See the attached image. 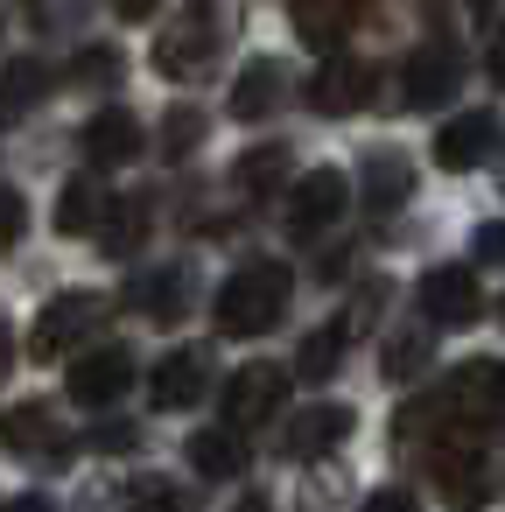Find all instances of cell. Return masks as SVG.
I'll return each mask as SVG.
<instances>
[{"label": "cell", "instance_id": "6da1fadb", "mask_svg": "<svg viewBox=\"0 0 505 512\" xmlns=\"http://www.w3.org/2000/svg\"><path fill=\"white\" fill-rule=\"evenodd\" d=\"M435 421H449V428H505V358H470L435 400H414L393 421V442H421Z\"/></svg>", "mask_w": 505, "mask_h": 512}, {"label": "cell", "instance_id": "7a4b0ae2", "mask_svg": "<svg viewBox=\"0 0 505 512\" xmlns=\"http://www.w3.org/2000/svg\"><path fill=\"white\" fill-rule=\"evenodd\" d=\"M239 36V0H190V8L155 36V71L162 78H211V64Z\"/></svg>", "mask_w": 505, "mask_h": 512}, {"label": "cell", "instance_id": "3957f363", "mask_svg": "<svg viewBox=\"0 0 505 512\" xmlns=\"http://www.w3.org/2000/svg\"><path fill=\"white\" fill-rule=\"evenodd\" d=\"M288 267L281 260H246L225 288H218V302H211V323L225 330V337H260V330H274L281 316H288Z\"/></svg>", "mask_w": 505, "mask_h": 512}, {"label": "cell", "instance_id": "277c9868", "mask_svg": "<svg viewBox=\"0 0 505 512\" xmlns=\"http://www.w3.org/2000/svg\"><path fill=\"white\" fill-rule=\"evenodd\" d=\"M99 323H106V295L64 288L57 302H43V316H36V330H29V351H36V358H71Z\"/></svg>", "mask_w": 505, "mask_h": 512}, {"label": "cell", "instance_id": "5b68a950", "mask_svg": "<svg viewBox=\"0 0 505 512\" xmlns=\"http://www.w3.org/2000/svg\"><path fill=\"white\" fill-rule=\"evenodd\" d=\"M0 442H8L15 456H50V463H64L78 442H71V428H64V414L57 407H43V400H22V407H8L0 414Z\"/></svg>", "mask_w": 505, "mask_h": 512}, {"label": "cell", "instance_id": "8992f818", "mask_svg": "<svg viewBox=\"0 0 505 512\" xmlns=\"http://www.w3.org/2000/svg\"><path fill=\"white\" fill-rule=\"evenodd\" d=\"M344 204H351L344 169H309V176L288 190V232H295V239H316V232H330V225L344 218Z\"/></svg>", "mask_w": 505, "mask_h": 512}, {"label": "cell", "instance_id": "52a82bcc", "mask_svg": "<svg viewBox=\"0 0 505 512\" xmlns=\"http://www.w3.org/2000/svg\"><path fill=\"white\" fill-rule=\"evenodd\" d=\"M281 400H288V372L267 365V358H253V365H239L232 386H225V421H232V428H260V421L281 414Z\"/></svg>", "mask_w": 505, "mask_h": 512}, {"label": "cell", "instance_id": "ba28073f", "mask_svg": "<svg viewBox=\"0 0 505 512\" xmlns=\"http://www.w3.org/2000/svg\"><path fill=\"white\" fill-rule=\"evenodd\" d=\"M421 316L435 330H470L484 316V295H477L470 267H428L421 274Z\"/></svg>", "mask_w": 505, "mask_h": 512}, {"label": "cell", "instance_id": "9c48e42d", "mask_svg": "<svg viewBox=\"0 0 505 512\" xmlns=\"http://www.w3.org/2000/svg\"><path fill=\"white\" fill-rule=\"evenodd\" d=\"M127 386H134V351L127 344H99V351L71 358V400L78 407H113Z\"/></svg>", "mask_w": 505, "mask_h": 512}, {"label": "cell", "instance_id": "30bf717a", "mask_svg": "<svg viewBox=\"0 0 505 512\" xmlns=\"http://www.w3.org/2000/svg\"><path fill=\"white\" fill-rule=\"evenodd\" d=\"M456 78H463L456 50H449V43H421V50L407 57V71H400V99H407L414 113H435V106L456 99Z\"/></svg>", "mask_w": 505, "mask_h": 512}, {"label": "cell", "instance_id": "8fae6325", "mask_svg": "<svg viewBox=\"0 0 505 512\" xmlns=\"http://www.w3.org/2000/svg\"><path fill=\"white\" fill-rule=\"evenodd\" d=\"M428 470H435V491H442L456 512H477V505H491V463H484L470 442H442V449L428 456Z\"/></svg>", "mask_w": 505, "mask_h": 512}, {"label": "cell", "instance_id": "7c38bea8", "mask_svg": "<svg viewBox=\"0 0 505 512\" xmlns=\"http://www.w3.org/2000/svg\"><path fill=\"white\" fill-rule=\"evenodd\" d=\"M204 386H211V351L183 344V351H169V358L155 365L148 400H155L162 414H176V407H197V400H204Z\"/></svg>", "mask_w": 505, "mask_h": 512}, {"label": "cell", "instance_id": "4fadbf2b", "mask_svg": "<svg viewBox=\"0 0 505 512\" xmlns=\"http://www.w3.org/2000/svg\"><path fill=\"white\" fill-rule=\"evenodd\" d=\"M365 99H372V64H358V57H330V64L309 78V106L330 113V120L358 113Z\"/></svg>", "mask_w": 505, "mask_h": 512}, {"label": "cell", "instance_id": "5bb4252c", "mask_svg": "<svg viewBox=\"0 0 505 512\" xmlns=\"http://www.w3.org/2000/svg\"><path fill=\"white\" fill-rule=\"evenodd\" d=\"M344 435H351V407L323 400V407H309V414H295V421H288L281 449H288L295 463H316V456H330V449H337Z\"/></svg>", "mask_w": 505, "mask_h": 512}, {"label": "cell", "instance_id": "9a60e30c", "mask_svg": "<svg viewBox=\"0 0 505 512\" xmlns=\"http://www.w3.org/2000/svg\"><path fill=\"white\" fill-rule=\"evenodd\" d=\"M491 148H498V120H491V113H456V120L435 134V162H442V169H477Z\"/></svg>", "mask_w": 505, "mask_h": 512}, {"label": "cell", "instance_id": "2e32d148", "mask_svg": "<svg viewBox=\"0 0 505 512\" xmlns=\"http://www.w3.org/2000/svg\"><path fill=\"white\" fill-rule=\"evenodd\" d=\"M141 148H148V141H141V120H134V113L113 106V113H92V120H85V155H92L99 169H120V162H134Z\"/></svg>", "mask_w": 505, "mask_h": 512}, {"label": "cell", "instance_id": "e0dca14e", "mask_svg": "<svg viewBox=\"0 0 505 512\" xmlns=\"http://www.w3.org/2000/svg\"><path fill=\"white\" fill-rule=\"evenodd\" d=\"M295 36L309 43V50H337L344 43V29L358 22V0H295Z\"/></svg>", "mask_w": 505, "mask_h": 512}, {"label": "cell", "instance_id": "ac0fdd59", "mask_svg": "<svg viewBox=\"0 0 505 512\" xmlns=\"http://www.w3.org/2000/svg\"><path fill=\"white\" fill-rule=\"evenodd\" d=\"M148 218H155V204H148V197H113V204H106V218H99V232H92V239H99V253L127 260V253L148 239Z\"/></svg>", "mask_w": 505, "mask_h": 512}, {"label": "cell", "instance_id": "d6986e66", "mask_svg": "<svg viewBox=\"0 0 505 512\" xmlns=\"http://www.w3.org/2000/svg\"><path fill=\"white\" fill-rule=\"evenodd\" d=\"M190 470L197 477H239L246 470V428H197L190 435Z\"/></svg>", "mask_w": 505, "mask_h": 512}, {"label": "cell", "instance_id": "ffe728a7", "mask_svg": "<svg viewBox=\"0 0 505 512\" xmlns=\"http://www.w3.org/2000/svg\"><path fill=\"white\" fill-rule=\"evenodd\" d=\"M134 302H141L148 323H183V309H190V274H183V267H155V274L134 281Z\"/></svg>", "mask_w": 505, "mask_h": 512}, {"label": "cell", "instance_id": "44dd1931", "mask_svg": "<svg viewBox=\"0 0 505 512\" xmlns=\"http://www.w3.org/2000/svg\"><path fill=\"white\" fill-rule=\"evenodd\" d=\"M274 106H281V64L260 57V64H246L239 85H232V120H267Z\"/></svg>", "mask_w": 505, "mask_h": 512}, {"label": "cell", "instance_id": "7402d4cb", "mask_svg": "<svg viewBox=\"0 0 505 512\" xmlns=\"http://www.w3.org/2000/svg\"><path fill=\"white\" fill-rule=\"evenodd\" d=\"M106 204H113V197H106V190H99L92 176L64 183V197H57V232H71V239H78V232H99Z\"/></svg>", "mask_w": 505, "mask_h": 512}, {"label": "cell", "instance_id": "603a6c76", "mask_svg": "<svg viewBox=\"0 0 505 512\" xmlns=\"http://www.w3.org/2000/svg\"><path fill=\"white\" fill-rule=\"evenodd\" d=\"M43 92H50V71H43L36 57H15L8 71H0V120H22Z\"/></svg>", "mask_w": 505, "mask_h": 512}, {"label": "cell", "instance_id": "cb8c5ba5", "mask_svg": "<svg viewBox=\"0 0 505 512\" xmlns=\"http://www.w3.org/2000/svg\"><path fill=\"white\" fill-rule=\"evenodd\" d=\"M407 190H414V169H407L400 155H372V162H365V204H372V211L407 204Z\"/></svg>", "mask_w": 505, "mask_h": 512}, {"label": "cell", "instance_id": "d4e9b609", "mask_svg": "<svg viewBox=\"0 0 505 512\" xmlns=\"http://www.w3.org/2000/svg\"><path fill=\"white\" fill-rule=\"evenodd\" d=\"M344 344H351V323H330V330L302 337V358H295V372H302V379H330V372L344 365Z\"/></svg>", "mask_w": 505, "mask_h": 512}, {"label": "cell", "instance_id": "484cf974", "mask_svg": "<svg viewBox=\"0 0 505 512\" xmlns=\"http://www.w3.org/2000/svg\"><path fill=\"white\" fill-rule=\"evenodd\" d=\"M281 176H288V148H253V155L239 162V190H253V197L274 190Z\"/></svg>", "mask_w": 505, "mask_h": 512}, {"label": "cell", "instance_id": "4316f807", "mask_svg": "<svg viewBox=\"0 0 505 512\" xmlns=\"http://www.w3.org/2000/svg\"><path fill=\"white\" fill-rule=\"evenodd\" d=\"M127 512H190V505H183V491L169 477H134L127 484Z\"/></svg>", "mask_w": 505, "mask_h": 512}, {"label": "cell", "instance_id": "83f0119b", "mask_svg": "<svg viewBox=\"0 0 505 512\" xmlns=\"http://www.w3.org/2000/svg\"><path fill=\"white\" fill-rule=\"evenodd\" d=\"M78 22H85V0H29L36 36H57V29H78Z\"/></svg>", "mask_w": 505, "mask_h": 512}, {"label": "cell", "instance_id": "f1b7e54d", "mask_svg": "<svg viewBox=\"0 0 505 512\" xmlns=\"http://www.w3.org/2000/svg\"><path fill=\"white\" fill-rule=\"evenodd\" d=\"M421 365H428V337L421 330H407V337L386 344V379H414Z\"/></svg>", "mask_w": 505, "mask_h": 512}, {"label": "cell", "instance_id": "f546056e", "mask_svg": "<svg viewBox=\"0 0 505 512\" xmlns=\"http://www.w3.org/2000/svg\"><path fill=\"white\" fill-rule=\"evenodd\" d=\"M197 134H204V120H197L190 106H183V113H169V120H162V155H190V148H197Z\"/></svg>", "mask_w": 505, "mask_h": 512}, {"label": "cell", "instance_id": "4dcf8cb0", "mask_svg": "<svg viewBox=\"0 0 505 512\" xmlns=\"http://www.w3.org/2000/svg\"><path fill=\"white\" fill-rule=\"evenodd\" d=\"M22 225H29V204H22L8 183H0V253H8V246L22 239Z\"/></svg>", "mask_w": 505, "mask_h": 512}, {"label": "cell", "instance_id": "1f68e13d", "mask_svg": "<svg viewBox=\"0 0 505 512\" xmlns=\"http://www.w3.org/2000/svg\"><path fill=\"white\" fill-rule=\"evenodd\" d=\"M120 78V50H85L78 57V85H113Z\"/></svg>", "mask_w": 505, "mask_h": 512}, {"label": "cell", "instance_id": "d6a6232c", "mask_svg": "<svg viewBox=\"0 0 505 512\" xmlns=\"http://www.w3.org/2000/svg\"><path fill=\"white\" fill-rule=\"evenodd\" d=\"M358 512H421V498H414V491H400V484H386V491H372Z\"/></svg>", "mask_w": 505, "mask_h": 512}, {"label": "cell", "instance_id": "836d02e7", "mask_svg": "<svg viewBox=\"0 0 505 512\" xmlns=\"http://www.w3.org/2000/svg\"><path fill=\"white\" fill-rule=\"evenodd\" d=\"M477 260L484 267H505V218L498 225H477Z\"/></svg>", "mask_w": 505, "mask_h": 512}, {"label": "cell", "instance_id": "e575fe53", "mask_svg": "<svg viewBox=\"0 0 505 512\" xmlns=\"http://www.w3.org/2000/svg\"><path fill=\"white\" fill-rule=\"evenodd\" d=\"M92 442H99V449H134V428H127V421H113V428H99Z\"/></svg>", "mask_w": 505, "mask_h": 512}, {"label": "cell", "instance_id": "d590c367", "mask_svg": "<svg viewBox=\"0 0 505 512\" xmlns=\"http://www.w3.org/2000/svg\"><path fill=\"white\" fill-rule=\"evenodd\" d=\"M484 71H491V85H505V29L491 36V50H484Z\"/></svg>", "mask_w": 505, "mask_h": 512}, {"label": "cell", "instance_id": "8d00e7d4", "mask_svg": "<svg viewBox=\"0 0 505 512\" xmlns=\"http://www.w3.org/2000/svg\"><path fill=\"white\" fill-rule=\"evenodd\" d=\"M155 8H162V0H113V15H120V22H148Z\"/></svg>", "mask_w": 505, "mask_h": 512}, {"label": "cell", "instance_id": "74e56055", "mask_svg": "<svg viewBox=\"0 0 505 512\" xmlns=\"http://www.w3.org/2000/svg\"><path fill=\"white\" fill-rule=\"evenodd\" d=\"M0 512H57L43 491H22V498H8V505H0Z\"/></svg>", "mask_w": 505, "mask_h": 512}, {"label": "cell", "instance_id": "f35d334b", "mask_svg": "<svg viewBox=\"0 0 505 512\" xmlns=\"http://www.w3.org/2000/svg\"><path fill=\"white\" fill-rule=\"evenodd\" d=\"M8 365H15V337H8V316H0V379H8Z\"/></svg>", "mask_w": 505, "mask_h": 512}, {"label": "cell", "instance_id": "ab89813d", "mask_svg": "<svg viewBox=\"0 0 505 512\" xmlns=\"http://www.w3.org/2000/svg\"><path fill=\"white\" fill-rule=\"evenodd\" d=\"M232 512H274V505H267V491H246V498H239Z\"/></svg>", "mask_w": 505, "mask_h": 512}, {"label": "cell", "instance_id": "60d3db41", "mask_svg": "<svg viewBox=\"0 0 505 512\" xmlns=\"http://www.w3.org/2000/svg\"><path fill=\"white\" fill-rule=\"evenodd\" d=\"M498 323H505V302H498Z\"/></svg>", "mask_w": 505, "mask_h": 512}]
</instances>
